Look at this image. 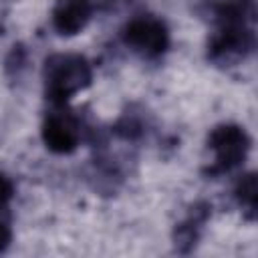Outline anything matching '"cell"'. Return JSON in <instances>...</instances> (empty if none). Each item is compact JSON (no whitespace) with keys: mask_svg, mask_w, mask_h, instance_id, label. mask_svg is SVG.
<instances>
[{"mask_svg":"<svg viewBox=\"0 0 258 258\" xmlns=\"http://www.w3.org/2000/svg\"><path fill=\"white\" fill-rule=\"evenodd\" d=\"M48 95L56 101H64L69 95L85 87L91 79L89 67L81 56H54L46 67Z\"/></svg>","mask_w":258,"mask_h":258,"instance_id":"6da1fadb","label":"cell"},{"mask_svg":"<svg viewBox=\"0 0 258 258\" xmlns=\"http://www.w3.org/2000/svg\"><path fill=\"white\" fill-rule=\"evenodd\" d=\"M246 135L238 127H220L212 135V147L218 151V163L222 169H228L244 157Z\"/></svg>","mask_w":258,"mask_h":258,"instance_id":"7a4b0ae2","label":"cell"},{"mask_svg":"<svg viewBox=\"0 0 258 258\" xmlns=\"http://www.w3.org/2000/svg\"><path fill=\"white\" fill-rule=\"evenodd\" d=\"M127 42H131L135 48L147 54H157L163 50L167 42V34L159 22L141 18V20H133L127 26Z\"/></svg>","mask_w":258,"mask_h":258,"instance_id":"3957f363","label":"cell"},{"mask_svg":"<svg viewBox=\"0 0 258 258\" xmlns=\"http://www.w3.org/2000/svg\"><path fill=\"white\" fill-rule=\"evenodd\" d=\"M89 12L87 0H62L54 10V24L62 34H73L85 26Z\"/></svg>","mask_w":258,"mask_h":258,"instance_id":"277c9868","label":"cell"},{"mask_svg":"<svg viewBox=\"0 0 258 258\" xmlns=\"http://www.w3.org/2000/svg\"><path fill=\"white\" fill-rule=\"evenodd\" d=\"M44 139H46L50 149L69 151L77 143V133H75V127H73V123L69 119L52 117L44 127Z\"/></svg>","mask_w":258,"mask_h":258,"instance_id":"5b68a950","label":"cell"},{"mask_svg":"<svg viewBox=\"0 0 258 258\" xmlns=\"http://www.w3.org/2000/svg\"><path fill=\"white\" fill-rule=\"evenodd\" d=\"M240 198L244 204H248L250 208L256 206V183H254V175H248L242 185H240Z\"/></svg>","mask_w":258,"mask_h":258,"instance_id":"8992f818","label":"cell"},{"mask_svg":"<svg viewBox=\"0 0 258 258\" xmlns=\"http://www.w3.org/2000/svg\"><path fill=\"white\" fill-rule=\"evenodd\" d=\"M8 196H10V183L0 175V206L8 200Z\"/></svg>","mask_w":258,"mask_h":258,"instance_id":"52a82bcc","label":"cell"},{"mask_svg":"<svg viewBox=\"0 0 258 258\" xmlns=\"http://www.w3.org/2000/svg\"><path fill=\"white\" fill-rule=\"evenodd\" d=\"M8 240H10V232H8V228H6V226L0 222V250H2V248L8 244Z\"/></svg>","mask_w":258,"mask_h":258,"instance_id":"ba28073f","label":"cell"}]
</instances>
